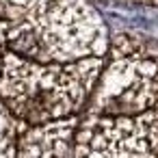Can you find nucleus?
I'll list each match as a JSON object with an SVG mask.
<instances>
[{"mask_svg": "<svg viewBox=\"0 0 158 158\" xmlns=\"http://www.w3.org/2000/svg\"><path fill=\"white\" fill-rule=\"evenodd\" d=\"M7 50L35 63L106 59L108 31L89 0H0Z\"/></svg>", "mask_w": 158, "mask_h": 158, "instance_id": "1", "label": "nucleus"}, {"mask_svg": "<svg viewBox=\"0 0 158 158\" xmlns=\"http://www.w3.org/2000/svg\"><path fill=\"white\" fill-rule=\"evenodd\" d=\"M104 65L106 59L35 63L5 50L0 67V100L24 130L80 117Z\"/></svg>", "mask_w": 158, "mask_h": 158, "instance_id": "2", "label": "nucleus"}, {"mask_svg": "<svg viewBox=\"0 0 158 158\" xmlns=\"http://www.w3.org/2000/svg\"><path fill=\"white\" fill-rule=\"evenodd\" d=\"M26 130L0 100V158H20V139Z\"/></svg>", "mask_w": 158, "mask_h": 158, "instance_id": "3", "label": "nucleus"}]
</instances>
